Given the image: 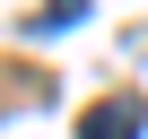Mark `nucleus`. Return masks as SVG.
Segmentation results:
<instances>
[{
    "instance_id": "1",
    "label": "nucleus",
    "mask_w": 148,
    "mask_h": 139,
    "mask_svg": "<svg viewBox=\"0 0 148 139\" xmlns=\"http://www.w3.org/2000/svg\"><path fill=\"white\" fill-rule=\"evenodd\" d=\"M148 130V113H139V96H105L87 122H79V139H139Z\"/></svg>"
},
{
    "instance_id": "2",
    "label": "nucleus",
    "mask_w": 148,
    "mask_h": 139,
    "mask_svg": "<svg viewBox=\"0 0 148 139\" xmlns=\"http://www.w3.org/2000/svg\"><path fill=\"white\" fill-rule=\"evenodd\" d=\"M79 9H87V0H44V26H70Z\"/></svg>"
}]
</instances>
